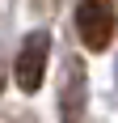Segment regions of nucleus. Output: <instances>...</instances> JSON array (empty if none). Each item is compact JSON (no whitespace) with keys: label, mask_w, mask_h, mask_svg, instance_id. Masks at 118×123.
I'll list each match as a JSON object with an SVG mask.
<instances>
[{"label":"nucleus","mask_w":118,"mask_h":123,"mask_svg":"<svg viewBox=\"0 0 118 123\" xmlns=\"http://www.w3.org/2000/svg\"><path fill=\"white\" fill-rule=\"evenodd\" d=\"M47 55H51V34L47 30L25 34L21 51H17V68H13V76H17V85L25 93H38L42 89V81H47Z\"/></svg>","instance_id":"f257e3e1"},{"label":"nucleus","mask_w":118,"mask_h":123,"mask_svg":"<svg viewBox=\"0 0 118 123\" xmlns=\"http://www.w3.org/2000/svg\"><path fill=\"white\" fill-rule=\"evenodd\" d=\"M76 30L89 51H106L114 38V9L106 0H80L76 4Z\"/></svg>","instance_id":"f03ea898"}]
</instances>
